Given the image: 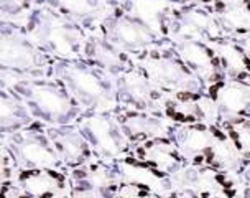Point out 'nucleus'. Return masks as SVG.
<instances>
[{
  "mask_svg": "<svg viewBox=\"0 0 250 198\" xmlns=\"http://www.w3.org/2000/svg\"><path fill=\"white\" fill-rule=\"evenodd\" d=\"M38 101L44 111H50L53 114H60V112L66 109V101L56 91H48V89H44V91L40 93Z\"/></svg>",
  "mask_w": 250,
  "mask_h": 198,
  "instance_id": "obj_1",
  "label": "nucleus"
},
{
  "mask_svg": "<svg viewBox=\"0 0 250 198\" xmlns=\"http://www.w3.org/2000/svg\"><path fill=\"white\" fill-rule=\"evenodd\" d=\"M74 83L78 84V88L81 89L84 94H91V96H97L101 93L99 83L96 81L94 76H91L89 73H84V71H78L74 74Z\"/></svg>",
  "mask_w": 250,
  "mask_h": 198,
  "instance_id": "obj_2",
  "label": "nucleus"
},
{
  "mask_svg": "<svg viewBox=\"0 0 250 198\" xmlns=\"http://www.w3.org/2000/svg\"><path fill=\"white\" fill-rule=\"evenodd\" d=\"M23 154L26 157V160L35 162V164H50L53 162V155L46 150L44 147L38 146V144H30V146H25Z\"/></svg>",
  "mask_w": 250,
  "mask_h": 198,
  "instance_id": "obj_3",
  "label": "nucleus"
},
{
  "mask_svg": "<svg viewBox=\"0 0 250 198\" xmlns=\"http://www.w3.org/2000/svg\"><path fill=\"white\" fill-rule=\"evenodd\" d=\"M119 33H120V38L127 43H137L140 40V31H138L133 25H122L119 28Z\"/></svg>",
  "mask_w": 250,
  "mask_h": 198,
  "instance_id": "obj_4",
  "label": "nucleus"
},
{
  "mask_svg": "<svg viewBox=\"0 0 250 198\" xmlns=\"http://www.w3.org/2000/svg\"><path fill=\"white\" fill-rule=\"evenodd\" d=\"M211 132H212V136L219 139L221 142H226L227 141V134L226 132H222L221 129H217V127H211Z\"/></svg>",
  "mask_w": 250,
  "mask_h": 198,
  "instance_id": "obj_5",
  "label": "nucleus"
},
{
  "mask_svg": "<svg viewBox=\"0 0 250 198\" xmlns=\"http://www.w3.org/2000/svg\"><path fill=\"white\" fill-rule=\"evenodd\" d=\"M137 157H138V159H142V160L146 159V148L144 146L137 148Z\"/></svg>",
  "mask_w": 250,
  "mask_h": 198,
  "instance_id": "obj_6",
  "label": "nucleus"
},
{
  "mask_svg": "<svg viewBox=\"0 0 250 198\" xmlns=\"http://www.w3.org/2000/svg\"><path fill=\"white\" fill-rule=\"evenodd\" d=\"M74 177L78 178V180H79V178H86V177H87V173L84 172V170H76V172H74Z\"/></svg>",
  "mask_w": 250,
  "mask_h": 198,
  "instance_id": "obj_7",
  "label": "nucleus"
},
{
  "mask_svg": "<svg viewBox=\"0 0 250 198\" xmlns=\"http://www.w3.org/2000/svg\"><path fill=\"white\" fill-rule=\"evenodd\" d=\"M226 5H224V2H221V0H217V2H216V8H217V10H222V8H224Z\"/></svg>",
  "mask_w": 250,
  "mask_h": 198,
  "instance_id": "obj_8",
  "label": "nucleus"
},
{
  "mask_svg": "<svg viewBox=\"0 0 250 198\" xmlns=\"http://www.w3.org/2000/svg\"><path fill=\"white\" fill-rule=\"evenodd\" d=\"M17 198H31V197H30V195H19Z\"/></svg>",
  "mask_w": 250,
  "mask_h": 198,
  "instance_id": "obj_9",
  "label": "nucleus"
},
{
  "mask_svg": "<svg viewBox=\"0 0 250 198\" xmlns=\"http://www.w3.org/2000/svg\"><path fill=\"white\" fill-rule=\"evenodd\" d=\"M168 198H178V195H176V193H171V195H169Z\"/></svg>",
  "mask_w": 250,
  "mask_h": 198,
  "instance_id": "obj_10",
  "label": "nucleus"
},
{
  "mask_svg": "<svg viewBox=\"0 0 250 198\" xmlns=\"http://www.w3.org/2000/svg\"><path fill=\"white\" fill-rule=\"evenodd\" d=\"M247 10L250 12V2H247Z\"/></svg>",
  "mask_w": 250,
  "mask_h": 198,
  "instance_id": "obj_11",
  "label": "nucleus"
}]
</instances>
